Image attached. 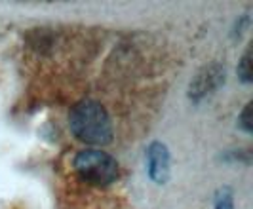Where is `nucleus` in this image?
<instances>
[{
    "mask_svg": "<svg viewBox=\"0 0 253 209\" xmlns=\"http://www.w3.org/2000/svg\"><path fill=\"white\" fill-rule=\"evenodd\" d=\"M69 127L73 135L89 147H105L113 141V122L99 101L82 99L69 112Z\"/></svg>",
    "mask_w": 253,
    "mask_h": 209,
    "instance_id": "1",
    "label": "nucleus"
},
{
    "mask_svg": "<svg viewBox=\"0 0 253 209\" xmlns=\"http://www.w3.org/2000/svg\"><path fill=\"white\" fill-rule=\"evenodd\" d=\"M76 177L91 186H109L118 179L120 166L109 152L101 148H84L73 158Z\"/></svg>",
    "mask_w": 253,
    "mask_h": 209,
    "instance_id": "2",
    "label": "nucleus"
},
{
    "mask_svg": "<svg viewBox=\"0 0 253 209\" xmlns=\"http://www.w3.org/2000/svg\"><path fill=\"white\" fill-rule=\"evenodd\" d=\"M227 69L223 63H208L204 65L189 84V99L194 103H200L202 99L210 97L213 91L225 84Z\"/></svg>",
    "mask_w": 253,
    "mask_h": 209,
    "instance_id": "3",
    "label": "nucleus"
},
{
    "mask_svg": "<svg viewBox=\"0 0 253 209\" xmlns=\"http://www.w3.org/2000/svg\"><path fill=\"white\" fill-rule=\"evenodd\" d=\"M147 175L156 185H166L169 181L171 154L162 141H152L147 147Z\"/></svg>",
    "mask_w": 253,
    "mask_h": 209,
    "instance_id": "4",
    "label": "nucleus"
},
{
    "mask_svg": "<svg viewBox=\"0 0 253 209\" xmlns=\"http://www.w3.org/2000/svg\"><path fill=\"white\" fill-rule=\"evenodd\" d=\"M238 78L242 84H252L253 80V69H252V49H244V55L238 61Z\"/></svg>",
    "mask_w": 253,
    "mask_h": 209,
    "instance_id": "5",
    "label": "nucleus"
},
{
    "mask_svg": "<svg viewBox=\"0 0 253 209\" xmlns=\"http://www.w3.org/2000/svg\"><path fill=\"white\" fill-rule=\"evenodd\" d=\"M215 209H234V196L228 186H221L215 192Z\"/></svg>",
    "mask_w": 253,
    "mask_h": 209,
    "instance_id": "6",
    "label": "nucleus"
},
{
    "mask_svg": "<svg viewBox=\"0 0 253 209\" xmlns=\"http://www.w3.org/2000/svg\"><path fill=\"white\" fill-rule=\"evenodd\" d=\"M252 101L250 103H246V107L242 109L240 116H238V127H240L242 131H246V133H253V124H252Z\"/></svg>",
    "mask_w": 253,
    "mask_h": 209,
    "instance_id": "7",
    "label": "nucleus"
}]
</instances>
